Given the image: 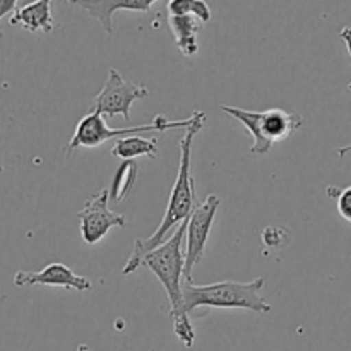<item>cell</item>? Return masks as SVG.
<instances>
[{
  "label": "cell",
  "instance_id": "obj_17",
  "mask_svg": "<svg viewBox=\"0 0 351 351\" xmlns=\"http://www.w3.org/2000/svg\"><path fill=\"white\" fill-rule=\"evenodd\" d=\"M328 195L329 197L336 199V202H338V213L341 215V218L351 223V187H329Z\"/></svg>",
  "mask_w": 351,
  "mask_h": 351
},
{
  "label": "cell",
  "instance_id": "obj_3",
  "mask_svg": "<svg viewBox=\"0 0 351 351\" xmlns=\"http://www.w3.org/2000/svg\"><path fill=\"white\" fill-rule=\"evenodd\" d=\"M264 278L250 283L237 281H219L211 285L184 283V307L187 314L195 308H245L256 314H269L273 311L269 304L261 297Z\"/></svg>",
  "mask_w": 351,
  "mask_h": 351
},
{
  "label": "cell",
  "instance_id": "obj_9",
  "mask_svg": "<svg viewBox=\"0 0 351 351\" xmlns=\"http://www.w3.org/2000/svg\"><path fill=\"white\" fill-rule=\"evenodd\" d=\"M71 5L79 7L98 21L105 33H113V14L117 10L147 12L158 0H67Z\"/></svg>",
  "mask_w": 351,
  "mask_h": 351
},
{
  "label": "cell",
  "instance_id": "obj_6",
  "mask_svg": "<svg viewBox=\"0 0 351 351\" xmlns=\"http://www.w3.org/2000/svg\"><path fill=\"white\" fill-rule=\"evenodd\" d=\"M219 197L216 194H209L206 201L199 202L194 208L192 215L189 216L187 223V249H185V267H184V281L192 283V271L204 257L206 243H208L209 233H211L213 221L218 213Z\"/></svg>",
  "mask_w": 351,
  "mask_h": 351
},
{
  "label": "cell",
  "instance_id": "obj_5",
  "mask_svg": "<svg viewBox=\"0 0 351 351\" xmlns=\"http://www.w3.org/2000/svg\"><path fill=\"white\" fill-rule=\"evenodd\" d=\"M149 95L147 88L143 84H134L122 77L117 69H110L108 77L101 91L93 98L89 112L101 113L103 117L122 115L125 120H130V106L137 99H143Z\"/></svg>",
  "mask_w": 351,
  "mask_h": 351
},
{
  "label": "cell",
  "instance_id": "obj_14",
  "mask_svg": "<svg viewBox=\"0 0 351 351\" xmlns=\"http://www.w3.org/2000/svg\"><path fill=\"white\" fill-rule=\"evenodd\" d=\"M112 154L120 160H134V158L146 156L149 160H156L158 143L156 139H144L139 136H129L117 139Z\"/></svg>",
  "mask_w": 351,
  "mask_h": 351
},
{
  "label": "cell",
  "instance_id": "obj_11",
  "mask_svg": "<svg viewBox=\"0 0 351 351\" xmlns=\"http://www.w3.org/2000/svg\"><path fill=\"white\" fill-rule=\"evenodd\" d=\"M302 123H304V119L298 113L285 112L281 108H269L266 112H261V132L271 146L290 137L293 130L300 129Z\"/></svg>",
  "mask_w": 351,
  "mask_h": 351
},
{
  "label": "cell",
  "instance_id": "obj_21",
  "mask_svg": "<svg viewBox=\"0 0 351 351\" xmlns=\"http://www.w3.org/2000/svg\"><path fill=\"white\" fill-rule=\"evenodd\" d=\"M77 351H91V348H89L88 345H79L77 346Z\"/></svg>",
  "mask_w": 351,
  "mask_h": 351
},
{
  "label": "cell",
  "instance_id": "obj_4",
  "mask_svg": "<svg viewBox=\"0 0 351 351\" xmlns=\"http://www.w3.org/2000/svg\"><path fill=\"white\" fill-rule=\"evenodd\" d=\"M195 112L192 113L189 119L177 120V122H170L165 119L163 115H156L153 122L146 123V125H137V127H123V129H112L106 123L105 117L101 113L88 112L81 120L77 122L74 130V136L69 141L65 153L72 154V151L77 147H98L101 146L106 141L113 139H122V137L137 136L141 132H167L171 129H189L194 123Z\"/></svg>",
  "mask_w": 351,
  "mask_h": 351
},
{
  "label": "cell",
  "instance_id": "obj_7",
  "mask_svg": "<svg viewBox=\"0 0 351 351\" xmlns=\"http://www.w3.org/2000/svg\"><path fill=\"white\" fill-rule=\"evenodd\" d=\"M110 191L101 189L99 192L93 194L84 208L77 213L79 230L81 237L88 245H95L99 240L106 237V233L112 228H122L125 226L127 218L120 213L112 211L108 208Z\"/></svg>",
  "mask_w": 351,
  "mask_h": 351
},
{
  "label": "cell",
  "instance_id": "obj_13",
  "mask_svg": "<svg viewBox=\"0 0 351 351\" xmlns=\"http://www.w3.org/2000/svg\"><path fill=\"white\" fill-rule=\"evenodd\" d=\"M219 110L225 112L226 115L233 117L235 120H239L243 127L250 132L252 136L254 144L250 146V153L252 154H267L271 151V144L266 143V139L263 137L261 132V112H249V110L237 108V106H228V105H219Z\"/></svg>",
  "mask_w": 351,
  "mask_h": 351
},
{
  "label": "cell",
  "instance_id": "obj_12",
  "mask_svg": "<svg viewBox=\"0 0 351 351\" xmlns=\"http://www.w3.org/2000/svg\"><path fill=\"white\" fill-rule=\"evenodd\" d=\"M168 26L173 33L177 48L185 57H194L199 51L197 33L204 24L194 16H168Z\"/></svg>",
  "mask_w": 351,
  "mask_h": 351
},
{
  "label": "cell",
  "instance_id": "obj_19",
  "mask_svg": "<svg viewBox=\"0 0 351 351\" xmlns=\"http://www.w3.org/2000/svg\"><path fill=\"white\" fill-rule=\"evenodd\" d=\"M339 38L345 41L346 45V50H348L350 57H351V27H343L341 33H339Z\"/></svg>",
  "mask_w": 351,
  "mask_h": 351
},
{
  "label": "cell",
  "instance_id": "obj_10",
  "mask_svg": "<svg viewBox=\"0 0 351 351\" xmlns=\"http://www.w3.org/2000/svg\"><path fill=\"white\" fill-rule=\"evenodd\" d=\"M51 3L53 0H33L19 7L10 17V26H23L29 33H36V31L50 33L55 26Z\"/></svg>",
  "mask_w": 351,
  "mask_h": 351
},
{
  "label": "cell",
  "instance_id": "obj_18",
  "mask_svg": "<svg viewBox=\"0 0 351 351\" xmlns=\"http://www.w3.org/2000/svg\"><path fill=\"white\" fill-rule=\"evenodd\" d=\"M17 10V0H0V23L5 16Z\"/></svg>",
  "mask_w": 351,
  "mask_h": 351
},
{
  "label": "cell",
  "instance_id": "obj_20",
  "mask_svg": "<svg viewBox=\"0 0 351 351\" xmlns=\"http://www.w3.org/2000/svg\"><path fill=\"white\" fill-rule=\"evenodd\" d=\"M348 153H351V144H348V146H343V147H339L338 149V156H345V154H348Z\"/></svg>",
  "mask_w": 351,
  "mask_h": 351
},
{
  "label": "cell",
  "instance_id": "obj_16",
  "mask_svg": "<svg viewBox=\"0 0 351 351\" xmlns=\"http://www.w3.org/2000/svg\"><path fill=\"white\" fill-rule=\"evenodd\" d=\"M168 16H194L202 24H206L211 21L213 14L204 0H170Z\"/></svg>",
  "mask_w": 351,
  "mask_h": 351
},
{
  "label": "cell",
  "instance_id": "obj_1",
  "mask_svg": "<svg viewBox=\"0 0 351 351\" xmlns=\"http://www.w3.org/2000/svg\"><path fill=\"white\" fill-rule=\"evenodd\" d=\"M206 123V115L202 112H195V120L189 129H185V136L180 141V163H178V173L175 178L173 189L170 192L168 199L167 211H165L163 219L160 226L151 237L144 240H136L134 242V250L130 257L127 259V264L123 266L122 274L134 273L139 269L143 257L146 254L153 252L154 249L167 242L170 239V233L173 228H178L189 216L192 215L195 208V182L191 173V158H192V144H194L195 136L201 132V129Z\"/></svg>",
  "mask_w": 351,
  "mask_h": 351
},
{
  "label": "cell",
  "instance_id": "obj_8",
  "mask_svg": "<svg viewBox=\"0 0 351 351\" xmlns=\"http://www.w3.org/2000/svg\"><path fill=\"white\" fill-rule=\"evenodd\" d=\"M14 285L16 287H34V285H43V287H60L71 288L75 291H89L93 288V283L89 278L79 276L69 266L62 263L48 264L45 269L38 273L31 271H17L14 274Z\"/></svg>",
  "mask_w": 351,
  "mask_h": 351
},
{
  "label": "cell",
  "instance_id": "obj_2",
  "mask_svg": "<svg viewBox=\"0 0 351 351\" xmlns=\"http://www.w3.org/2000/svg\"><path fill=\"white\" fill-rule=\"evenodd\" d=\"M187 223L189 219H185L167 242L161 243L153 252L146 254L141 266L154 273V276L163 285L170 300V319L173 322L175 336L185 348H192L195 341V331L184 307L185 252L182 243L187 233Z\"/></svg>",
  "mask_w": 351,
  "mask_h": 351
},
{
  "label": "cell",
  "instance_id": "obj_15",
  "mask_svg": "<svg viewBox=\"0 0 351 351\" xmlns=\"http://www.w3.org/2000/svg\"><path fill=\"white\" fill-rule=\"evenodd\" d=\"M137 163L132 160H127L117 168L115 175H113L112 187H110V201L120 204L127 199V195L132 191L134 184L137 178Z\"/></svg>",
  "mask_w": 351,
  "mask_h": 351
}]
</instances>
